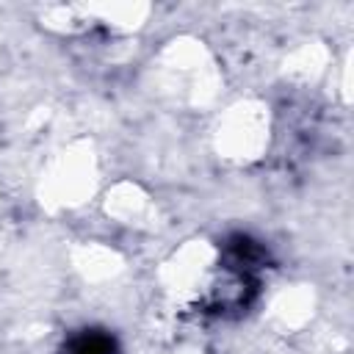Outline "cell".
<instances>
[{"instance_id": "7a4b0ae2", "label": "cell", "mask_w": 354, "mask_h": 354, "mask_svg": "<svg viewBox=\"0 0 354 354\" xmlns=\"http://www.w3.org/2000/svg\"><path fill=\"white\" fill-rule=\"evenodd\" d=\"M69 354H116V340L102 329H86L72 337Z\"/></svg>"}, {"instance_id": "6da1fadb", "label": "cell", "mask_w": 354, "mask_h": 354, "mask_svg": "<svg viewBox=\"0 0 354 354\" xmlns=\"http://www.w3.org/2000/svg\"><path fill=\"white\" fill-rule=\"evenodd\" d=\"M227 254L232 260V268L243 271V274H249L266 263V249L257 241H252L249 235H232L227 241Z\"/></svg>"}]
</instances>
